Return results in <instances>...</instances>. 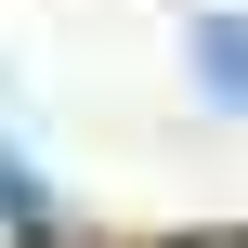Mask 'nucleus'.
<instances>
[{"label": "nucleus", "mask_w": 248, "mask_h": 248, "mask_svg": "<svg viewBox=\"0 0 248 248\" xmlns=\"http://www.w3.org/2000/svg\"><path fill=\"white\" fill-rule=\"evenodd\" d=\"M183 65H196V92H209L222 118H248V13L235 0H209V13L183 26Z\"/></svg>", "instance_id": "1"}]
</instances>
